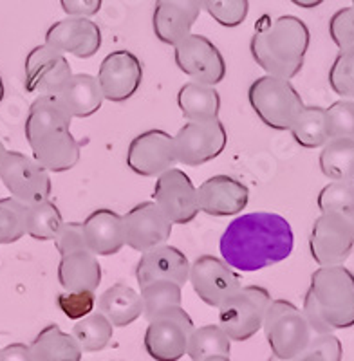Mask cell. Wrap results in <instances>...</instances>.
<instances>
[{
    "label": "cell",
    "mask_w": 354,
    "mask_h": 361,
    "mask_svg": "<svg viewBox=\"0 0 354 361\" xmlns=\"http://www.w3.org/2000/svg\"><path fill=\"white\" fill-rule=\"evenodd\" d=\"M295 247L291 224L271 212L235 217L219 238L221 259L235 271H260L286 260Z\"/></svg>",
    "instance_id": "cell-1"
},
{
    "label": "cell",
    "mask_w": 354,
    "mask_h": 361,
    "mask_svg": "<svg viewBox=\"0 0 354 361\" xmlns=\"http://www.w3.org/2000/svg\"><path fill=\"white\" fill-rule=\"evenodd\" d=\"M71 123L73 116L58 94L37 96L29 107L25 140L47 172L62 173L78 164L82 143L71 134Z\"/></svg>",
    "instance_id": "cell-2"
},
{
    "label": "cell",
    "mask_w": 354,
    "mask_h": 361,
    "mask_svg": "<svg viewBox=\"0 0 354 361\" xmlns=\"http://www.w3.org/2000/svg\"><path fill=\"white\" fill-rule=\"evenodd\" d=\"M311 42L305 22L293 15L260 17L250 42L253 60L266 74L293 80L302 71Z\"/></svg>",
    "instance_id": "cell-3"
},
{
    "label": "cell",
    "mask_w": 354,
    "mask_h": 361,
    "mask_svg": "<svg viewBox=\"0 0 354 361\" xmlns=\"http://www.w3.org/2000/svg\"><path fill=\"white\" fill-rule=\"evenodd\" d=\"M305 320L313 334L354 325V275L343 264L318 267L304 298Z\"/></svg>",
    "instance_id": "cell-4"
},
{
    "label": "cell",
    "mask_w": 354,
    "mask_h": 361,
    "mask_svg": "<svg viewBox=\"0 0 354 361\" xmlns=\"http://www.w3.org/2000/svg\"><path fill=\"white\" fill-rule=\"evenodd\" d=\"M248 99L260 121L273 130H289L305 107L293 83L273 74L257 78L248 89Z\"/></svg>",
    "instance_id": "cell-5"
},
{
    "label": "cell",
    "mask_w": 354,
    "mask_h": 361,
    "mask_svg": "<svg viewBox=\"0 0 354 361\" xmlns=\"http://www.w3.org/2000/svg\"><path fill=\"white\" fill-rule=\"evenodd\" d=\"M262 327L273 356L282 360L298 356L307 349L313 338V329L305 320L304 312L288 300H271Z\"/></svg>",
    "instance_id": "cell-6"
},
{
    "label": "cell",
    "mask_w": 354,
    "mask_h": 361,
    "mask_svg": "<svg viewBox=\"0 0 354 361\" xmlns=\"http://www.w3.org/2000/svg\"><path fill=\"white\" fill-rule=\"evenodd\" d=\"M271 295L260 286H243L219 307V325L233 341H246L262 329Z\"/></svg>",
    "instance_id": "cell-7"
},
{
    "label": "cell",
    "mask_w": 354,
    "mask_h": 361,
    "mask_svg": "<svg viewBox=\"0 0 354 361\" xmlns=\"http://www.w3.org/2000/svg\"><path fill=\"white\" fill-rule=\"evenodd\" d=\"M0 180L11 197L25 206L46 201L53 190L49 172L35 157L13 150H8L0 163Z\"/></svg>",
    "instance_id": "cell-8"
},
{
    "label": "cell",
    "mask_w": 354,
    "mask_h": 361,
    "mask_svg": "<svg viewBox=\"0 0 354 361\" xmlns=\"http://www.w3.org/2000/svg\"><path fill=\"white\" fill-rule=\"evenodd\" d=\"M194 322L181 307H170L149 322L145 333V349L156 361H179L186 354Z\"/></svg>",
    "instance_id": "cell-9"
},
{
    "label": "cell",
    "mask_w": 354,
    "mask_h": 361,
    "mask_svg": "<svg viewBox=\"0 0 354 361\" xmlns=\"http://www.w3.org/2000/svg\"><path fill=\"white\" fill-rule=\"evenodd\" d=\"M354 233L346 215L322 212L317 217L309 237L311 257L320 267L340 266L350 257Z\"/></svg>",
    "instance_id": "cell-10"
},
{
    "label": "cell",
    "mask_w": 354,
    "mask_h": 361,
    "mask_svg": "<svg viewBox=\"0 0 354 361\" xmlns=\"http://www.w3.org/2000/svg\"><path fill=\"white\" fill-rule=\"evenodd\" d=\"M177 163L186 166H201L224 152L228 134L221 119L188 121L173 135Z\"/></svg>",
    "instance_id": "cell-11"
},
{
    "label": "cell",
    "mask_w": 354,
    "mask_h": 361,
    "mask_svg": "<svg viewBox=\"0 0 354 361\" xmlns=\"http://www.w3.org/2000/svg\"><path fill=\"white\" fill-rule=\"evenodd\" d=\"M188 282L195 295L210 307L219 309L231 295L243 288V280L233 267L214 255H202L190 264Z\"/></svg>",
    "instance_id": "cell-12"
},
{
    "label": "cell",
    "mask_w": 354,
    "mask_h": 361,
    "mask_svg": "<svg viewBox=\"0 0 354 361\" xmlns=\"http://www.w3.org/2000/svg\"><path fill=\"white\" fill-rule=\"evenodd\" d=\"M177 67L194 82L217 85L226 76V62L217 45L202 35H192L173 45Z\"/></svg>",
    "instance_id": "cell-13"
},
{
    "label": "cell",
    "mask_w": 354,
    "mask_h": 361,
    "mask_svg": "<svg viewBox=\"0 0 354 361\" xmlns=\"http://www.w3.org/2000/svg\"><path fill=\"white\" fill-rule=\"evenodd\" d=\"M154 202L172 224H190L199 215L197 188L179 169H170L157 176Z\"/></svg>",
    "instance_id": "cell-14"
},
{
    "label": "cell",
    "mask_w": 354,
    "mask_h": 361,
    "mask_svg": "<svg viewBox=\"0 0 354 361\" xmlns=\"http://www.w3.org/2000/svg\"><path fill=\"white\" fill-rule=\"evenodd\" d=\"M177 164L176 143L169 132L152 128L130 141L127 166L141 177H157Z\"/></svg>",
    "instance_id": "cell-15"
},
{
    "label": "cell",
    "mask_w": 354,
    "mask_h": 361,
    "mask_svg": "<svg viewBox=\"0 0 354 361\" xmlns=\"http://www.w3.org/2000/svg\"><path fill=\"white\" fill-rule=\"evenodd\" d=\"M172 222L154 201H145L123 215L125 246L138 253L166 244L172 235Z\"/></svg>",
    "instance_id": "cell-16"
},
{
    "label": "cell",
    "mask_w": 354,
    "mask_h": 361,
    "mask_svg": "<svg viewBox=\"0 0 354 361\" xmlns=\"http://www.w3.org/2000/svg\"><path fill=\"white\" fill-rule=\"evenodd\" d=\"M73 76L63 53L51 45H37L25 58V90L31 94H60Z\"/></svg>",
    "instance_id": "cell-17"
},
{
    "label": "cell",
    "mask_w": 354,
    "mask_h": 361,
    "mask_svg": "<svg viewBox=\"0 0 354 361\" xmlns=\"http://www.w3.org/2000/svg\"><path fill=\"white\" fill-rule=\"evenodd\" d=\"M143 80L140 58L127 49L112 51L103 58L98 71V83L103 99L121 103L136 94Z\"/></svg>",
    "instance_id": "cell-18"
},
{
    "label": "cell",
    "mask_w": 354,
    "mask_h": 361,
    "mask_svg": "<svg viewBox=\"0 0 354 361\" xmlns=\"http://www.w3.org/2000/svg\"><path fill=\"white\" fill-rule=\"evenodd\" d=\"M46 44L60 53L91 58L102 47V31L89 17H67L47 29Z\"/></svg>",
    "instance_id": "cell-19"
},
{
    "label": "cell",
    "mask_w": 354,
    "mask_h": 361,
    "mask_svg": "<svg viewBox=\"0 0 354 361\" xmlns=\"http://www.w3.org/2000/svg\"><path fill=\"white\" fill-rule=\"evenodd\" d=\"M199 212L214 217H231L246 209L250 190L230 176H214L197 188Z\"/></svg>",
    "instance_id": "cell-20"
},
{
    "label": "cell",
    "mask_w": 354,
    "mask_h": 361,
    "mask_svg": "<svg viewBox=\"0 0 354 361\" xmlns=\"http://www.w3.org/2000/svg\"><path fill=\"white\" fill-rule=\"evenodd\" d=\"M201 13V0H156L154 35L166 45H177L192 33Z\"/></svg>",
    "instance_id": "cell-21"
},
{
    "label": "cell",
    "mask_w": 354,
    "mask_h": 361,
    "mask_svg": "<svg viewBox=\"0 0 354 361\" xmlns=\"http://www.w3.org/2000/svg\"><path fill=\"white\" fill-rule=\"evenodd\" d=\"M190 262L186 255L177 247L161 244L141 255L136 266V280L140 289L154 280H172L179 286L188 282Z\"/></svg>",
    "instance_id": "cell-22"
},
{
    "label": "cell",
    "mask_w": 354,
    "mask_h": 361,
    "mask_svg": "<svg viewBox=\"0 0 354 361\" xmlns=\"http://www.w3.org/2000/svg\"><path fill=\"white\" fill-rule=\"evenodd\" d=\"M82 224L87 250L96 257H112L123 250V215L109 208H99Z\"/></svg>",
    "instance_id": "cell-23"
},
{
    "label": "cell",
    "mask_w": 354,
    "mask_h": 361,
    "mask_svg": "<svg viewBox=\"0 0 354 361\" xmlns=\"http://www.w3.org/2000/svg\"><path fill=\"white\" fill-rule=\"evenodd\" d=\"M58 282L63 291H96L102 283V266L89 250H78L60 257Z\"/></svg>",
    "instance_id": "cell-24"
},
{
    "label": "cell",
    "mask_w": 354,
    "mask_h": 361,
    "mask_svg": "<svg viewBox=\"0 0 354 361\" xmlns=\"http://www.w3.org/2000/svg\"><path fill=\"white\" fill-rule=\"evenodd\" d=\"M58 96L73 119L89 118L96 114L103 105L102 87H99L98 78H94L92 74H73Z\"/></svg>",
    "instance_id": "cell-25"
},
{
    "label": "cell",
    "mask_w": 354,
    "mask_h": 361,
    "mask_svg": "<svg viewBox=\"0 0 354 361\" xmlns=\"http://www.w3.org/2000/svg\"><path fill=\"white\" fill-rule=\"evenodd\" d=\"M98 309L112 327H127L143 314V300L127 283H114L98 298Z\"/></svg>",
    "instance_id": "cell-26"
},
{
    "label": "cell",
    "mask_w": 354,
    "mask_h": 361,
    "mask_svg": "<svg viewBox=\"0 0 354 361\" xmlns=\"http://www.w3.org/2000/svg\"><path fill=\"white\" fill-rule=\"evenodd\" d=\"M35 361H82V347L56 324L44 327L29 345Z\"/></svg>",
    "instance_id": "cell-27"
},
{
    "label": "cell",
    "mask_w": 354,
    "mask_h": 361,
    "mask_svg": "<svg viewBox=\"0 0 354 361\" xmlns=\"http://www.w3.org/2000/svg\"><path fill=\"white\" fill-rule=\"evenodd\" d=\"M177 105L188 121H212L219 119L221 96L214 85L188 82L177 92Z\"/></svg>",
    "instance_id": "cell-28"
},
{
    "label": "cell",
    "mask_w": 354,
    "mask_h": 361,
    "mask_svg": "<svg viewBox=\"0 0 354 361\" xmlns=\"http://www.w3.org/2000/svg\"><path fill=\"white\" fill-rule=\"evenodd\" d=\"M320 170L331 180L354 179V140L334 137L322 147Z\"/></svg>",
    "instance_id": "cell-29"
},
{
    "label": "cell",
    "mask_w": 354,
    "mask_h": 361,
    "mask_svg": "<svg viewBox=\"0 0 354 361\" xmlns=\"http://www.w3.org/2000/svg\"><path fill=\"white\" fill-rule=\"evenodd\" d=\"M293 140L297 141L302 148H322L329 141L327 134L326 109L322 107H304L297 119L293 121L291 128Z\"/></svg>",
    "instance_id": "cell-30"
},
{
    "label": "cell",
    "mask_w": 354,
    "mask_h": 361,
    "mask_svg": "<svg viewBox=\"0 0 354 361\" xmlns=\"http://www.w3.org/2000/svg\"><path fill=\"white\" fill-rule=\"evenodd\" d=\"M230 338L226 336L221 325H205L194 327L188 336L186 354L192 361H205L215 356H230Z\"/></svg>",
    "instance_id": "cell-31"
},
{
    "label": "cell",
    "mask_w": 354,
    "mask_h": 361,
    "mask_svg": "<svg viewBox=\"0 0 354 361\" xmlns=\"http://www.w3.org/2000/svg\"><path fill=\"white\" fill-rule=\"evenodd\" d=\"M62 224V214L49 199L25 208V235L35 240H54Z\"/></svg>",
    "instance_id": "cell-32"
},
{
    "label": "cell",
    "mask_w": 354,
    "mask_h": 361,
    "mask_svg": "<svg viewBox=\"0 0 354 361\" xmlns=\"http://www.w3.org/2000/svg\"><path fill=\"white\" fill-rule=\"evenodd\" d=\"M73 336L85 353H99L112 338V324L103 312H91L76 322Z\"/></svg>",
    "instance_id": "cell-33"
},
{
    "label": "cell",
    "mask_w": 354,
    "mask_h": 361,
    "mask_svg": "<svg viewBox=\"0 0 354 361\" xmlns=\"http://www.w3.org/2000/svg\"><path fill=\"white\" fill-rule=\"evenodd\" d=\"M140 295L143 300V316L147 322L166 309L181 305L183 300L181 286L172 280H154L141 288Z\"/></svg>",
    "instance_id": "cell-34"
},
{
    "label": "cell",
    "mask_w": 354,
    "mask_h": 361,
    "mask_svg": "<svg viewBox=\"0 0 354 361\" xmlns=\"http://www.w3.org/2000/svg\"><path fill=\"white\" fill-rule=\"evenodd\" d=\"M25 208L17 199H0V244H13L24 237Z\"/></svg>",
    "instance_id": "cell-35"
},
{
    "label": "cell",
    "mask_w": 354,
    "mask_h": 361,
    "mask_svg": "<svg viewBox=\"0 0 354 361\" xmlns=\"http://www.w3.org/2000/svg\"><path fill=\"white\" fill-rule=\"evenodd\" d=\"M329 85L340 98L354 99V47L342 49L329 71Z\"/></svg>",
    "instance_id": "cell-36"
},
{
    "label": "cell",
    "mask_w": 354,
    "mask_h": 361,
    "mask_svg": "<svg viewBox=\"0 0 354 361\" xmlns=\"http://www.w3.org/2000/svg\"><path fill=\"white\" fill-rule=\"evenodd\" d=\"M201 9L223 27H237L246 20L250 0H201Z\"/></svg>",
    "instance_id": "cell-37"
},
{
    "label": "cell",
    "mask_w": 354,
    "mask_h": 361,
    "mask_svg": "<svg viewBox=\"0 0 354 361\" xmlns=\"http://www.w3.org/2000/svg\"><path fill=\"white\" fill-rule=\"evenodd\" d=\"M320 212L347 215L354 208V185L349 180H333L318 193Z\"/></svg>",
    "instance_id": "cell-38"
},
{
    "label": "cell",
    "mask_w": 354,
    "mask_h": 361,
    "mask_svg": "<svg viewBox=\"0 0 354 361\" xmlns=\"http://www.w3.org/2000/svg\"><path fill=\"white\" fill-rule=\"evenodd\" d=\"M329 140L346 137L354 140V99H338L326 109Z\"/></svg>",
    "instance_id": "cell-39"
},
{
    "label": "cell",
    "mask_w": 354,
    "mask_h": 361,
    "mask_svg": "<svg viewBox=\"0 0 354 361\" xmlns=\"http://www.w3.org/2000/svg\"><path fill=\"white\" fill-rule=\"evenodd\" d=\"M58 307L71 320H80L91 314L96 305L94 291H63L56 296Z\"/></svg>",
    "instance_id": "cell-40"
},
{
    "label": "cell",
    "mask_w": 354,
    "mask_h": 361,
    "mask_svg": "<svg viewBox=\"0 0 354 361\" xmlns=\"http://www.w3.org/2000/svg\"><path fill=\"white\" fill-rule=\"evenodd\" d=\"M329 35L340 51L354 47V6L334 13L329 20Z\"/></svg>",
    "instance_id": "cell-41"
},
{
    "label": "cell",
    "mask_w": 354,
    "mask_h": 361,
    "mask_svg": "<svg viewBox=\"0 0 354 361\" xmlns=\"http://www.w3.org/2000/svg\"><path fill=\"white\" fill-rule=\"evenodd\" d=\"M54 246H56L60 257L73 253V251L87 250L82 222H63L60 231L54 237Z\"/></svg>",
    "instance_id": "cell-42"
},
{
    "label": "cell",
    "mask_w": 354,
    "mask_h": 361,
    "mask_svg": "<svg viewBox=\"0 0 354 361\" xmlns=\"http://www.w3.org/2000/svg\"><path fill=\"white\" fill-rule=\"evenodd\" d=\"M307 347L318 350L322 356L326 357V361H342V343H340V340L333 333L313 334Z\"/></svg>",
    "instance_id": "cell-43"
},
{
    "label": "cell",
    "mask_w": 354,
    "mask_h": 361,
    "mask_svg": "<svg viewBox=\"0 0 354 361\" xmlns=\"http://www.w3.org/2000/svg\"><path fill=\"white\" fill-rule=\"evenodd\" d=\"M103 0H60L67 17H94L102 9Z\"/></svg>",
    "instance_id": "cell-44"
},
{
    "label": "cell",
    "mask_w": 354,
    "mask_h": 361,
    "mask_svg": "<svg viewBox=\"0 0 354 361\" xmlns=\"http://www.w3.org/2000/svg\"><path fill=\"white\" fill-rule=\"evenodd\" d=\"M0 361H35L29 345L11 343L0 350Z\"/></svg>",
    "instance_id": "cell-45"
},
{
    "label": "cell",
    "mask_w": 354,
    "mask_h": 361,
    "mask_svg": "<svg viewBox=\"0 0 354 361\" xmlns=\"http://www.w3.org/2000/svg\"><path fill=\"white\" fill-rule=\"evenodd\" d=\"M291 361H326V357L322 356V354L318 353V350H315V349H311V347H307V349L302 350V353L298 354V356L293 357Z\"/></svg>",
    "instance_id": "cell-46"
},
{
    "label": "cell",
    "mask_w": 354,
    "mask_h": 361,
    "mask_svg": "<svg viewBox=\"0 0 354 361\" xmlns=\"http://www.w3.org/2000/svg\"><path fill=\"white\" fill-rule=\"evenodd\" d=\"M289 2H293L295 6L304 9H315L320 4H324V0H289Z\"/></svg>",
    "instance_id": "cell-47"
},
{
    "label": "cell",
    "mask_w": 354,
    "mask_h": 361,
    "mask_svg": "<svg viewBox=\"0 0 354 361\" xmlns=\"http://www.w3.org/2000/svg\"><path fill=\"white\" fill-rule=\"evenodd\" d=\"M346 217H347V221H349V224H350V230H353V233H354V208L350 209V212H349V214L346 215Z\"/></svg>",
    "instance_id": "cell-48"
},
{
    "label": "cell",
    "mask_w": 354,
    "mask_h": 361,
    "mask_svg": "<svg viewBox=\"0 0 354 361\" xmlns=\"http://www.w3.org/2000/svg\"><path fill=\"white\" fill-rule=\"evenodd\" d=\"M4 94H6L4 82H2V76H0V103H2V99H4Z\"/></svg>",
    "instance_id": "cell-49"
},
{
    "label": "cell",
    "mask_w": 354,
    "mask_h": 361,
    "mask_svg": "<svg viewBox=\"0 0 354 361\" xmlns=\"http://www.w3.org/2000/svg\"><path fill=\"white\" fill-rule=\"evenodd\" d=\"M205 361H230V357L228 356H215V357H208V360Z\"/></svg>",
    "instance_id": "cell-50"
},
{
    "label": "cell",
    "mask_w": 354,
    "mask_h": 361,
    "mask_svg": "<svg viewBox=\"0 0 354 361\" xmlns=\"http://www.w3.org/2000/svg\"><path fill=\"white\" fill-rule=\"evenodd\" d=\"M6 152H8V150H6L4 143H2V141H0V163H2V159H4Z\"/></svg>",
    "instance_id": "cell-51"
},
{
    "label": "cell",
    "mask_w": 354,
    "mask_h": 361,
    "mask_svg": "<svg viewBox=\"0 0 354 361\" xmlns=\"http://www.w3.org/2000/svg\"><path fill=\"white\" fill-rule=\"evenodd\" d=\"M268 361H291V360H282V357H276V356H271Z\"/></svg>",
    "instance_id": "cell-52"
},
{
    "label": "cell",
    "mask_w": 354,
    "mask_h": 361,
    "mask_svg": "<svg viewBox=\"0 0 354 361\" xmlns=\"http://www.w3.org/2000/svg\"><path fill=\"white\" fill-rule=\"evenodd\" d=\"M350 183H353V185H354V179H353V180H350Z\"/></svg>",
    "instance_id": "cell-53"
},
{
    "label": "cell",
    "mask_w": 354,
    "mask_h": 361,
    "mask_svg": "<svg viewBox=\"0 0 354 361\" xmlns=\"http://www.w3.org/2000/svg\"><path fill=\"white\" fill-rule=\"evenodd\" d=\"M353 6H354V0H353Z\"/></svg>",
    "instance_id": "cell-54"
}]
</instances>
